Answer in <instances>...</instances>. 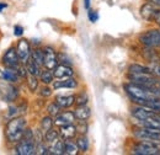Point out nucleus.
<instances>
[{
    "instance_id": "obj_24",
    "label": "nucleus",
    "mask_w": 160,
    "mask_h": 155,
    "mask_svg": "<svg viewBox=\"0 0 160 155\" xmlns=\"http://www.w3.org/2000/svg\"><path fill=\"white\" fill-rule=\"evenodd\" d=\"M40 78L38 77H35V75H31V74H28L27 77H26V85H27V89L30 90V92H32V94H35V92H37V90H38V88H40Z\"/></svg>"
},
{
    "instance_id": "obj_9",
    "label": "nucleus",
    "mask_w": 160,
    "mask_h": 155,
    "mask_svg": "<svg viewBox=\"0 0 160 155\" xmlns=\"http://www.w3.org/2000/svg\"><path fill=\"white\" fill-rule=\"evenodd\" d=\"M14 153L18 155H33L36 154V140L22 138L14 147Z\"/></svg>"
},
{
    "instance_id": "obj_34",
    "label": "nucleus",
    "mask_w": 160,
    "mask_h": 155,
    "mask_svg": "<svg viewBox=\"0 0 160 155\" xmlns=\"http://www.w3.org/2000/svg\"><path fill=\"white\" fill-rule=\"evenodd\" d=\"M36 154L37 155H48L49 153V147L48 144L43 140L40 143H36Z\"/></svg>"
},
{
    "instance_id": "obj_6",
    "label": "nucleus",
    "mask_w": 160,
    "mask_h": 155,
    "mask_svg": "<svg viewBox=\"0 0 160 155\" xmlns=\"http://www.w3.org/2000/svg\"><path fill=\"white\" fill-rule=\"evenodd\" d=\"M127 81L133 82V84H138V85H143L147 88H153L157 86L160 82V79L157 78L152 73H136V74H126Z\"/></svg>"
},
{
    "instance_id": "obj_11",
    "label": "nucleus",
    "mask_w": 160,
    "mask_h": 155,
    "mask_svg": "<svg viewBox=\"0 0 160 155\" xmlns=\"http://www.w3.org/2000/svg\"><path fill=\"white\" fill-rule=\"evenodd\" d=\"M1 64L5 68H11V69H18L20 67L21 62L16 52V47H10L9 49H6V52L1 58Z\"/></svg>"
},
{
    "instance_id": "obj_1",
    "label": "nucleus",
    "mask_w": 160,
    "mask_h": 155,
    "mask_svg": "<svg viewBox=\"0 0 160 155\" xmlns=\"http://www.w3.org/2000/svg\"><path fill=\"white\" fill-rule=\"evenodd\" d=\"M129 116L133 126L154 128L160 131V112L158 111L139 105H132L129 108Z\"/></svg>"
},
{
    "instance_id": "obj_36",
    "label": "nucleus",
    "mask_w": 160,
    "mask_h": 155,
    "mask_svg": "<svg viewBox=\"0 0 160 155\" xmlns=\"http://www.w3.org/2000/svg\"><path fill=\"white\" fill-rule=\"evenodd\" d=\"M58 62H59V64H65V65L73 67V59L65 52H58Z\"/></svg>"
},
{
    "instance_id": "obj_32",
    "label": "nucleus",
    "mask_w": 160,
    "mask_h": 155,
    "mask_svg": "<svg viewBox=\"0 0 160 155\" xmlns=\"http://www.w3.org/2000/svg\"><path fill=\"white\" fill-rule=\"evenodd\" d=\"M53 88L51 86V85H44V84H42L40 88H38V90H37V94H38V96L42 97V98H47V97L52 96V94H53Z\"/></svg>"
},
{
    "instance_id": "obj_10",
    "label": "nucleus",
    "mask_w": 160,
    "mask_h": 155,
    "mask_svg": "<svg viewBox=\"0 0 160 155\" xmlns=\"http://www.w3.org/2000/svg\"><path fill=\"white\" fill-rule=\"evenodd\" d=\"M15 47H16V52H18V56L20 58L21 64L26 65V63L30 60L31 54H32V47H31L30 41L26 38H20Z\"/></svg>"
},
{
    "instance_id": "obj_14",
    "label": "nucleus",
    "mask_w": 160,
    "mask_h": 155,
    "mask_svg": "<svg viewBox=\"0 0 160 155\" xmlns=\"http://www.w3.org/2000/svg\"><path fill=\"white\" fill-rule=\"evenodd\" d=\"M77 118L73 111H68V110H63L58 116L54 117V126L56 127H62L65 124H72L75 123Z\"/></svg>"
},
{
    "instance_id": "obj_13",
    "label": "nucleus",
    "mask_w": 160,
    "mask_h": 155,
    "mask_svg": "<svg viewBox=\"0 0 160 155\" xmlns=\"http://www.w3.org/2000/svg\"><path fill=\"white\" fill-rule=\"evenodd\" d=\"M54 91L62 90V89H69V90H75L79 86L78 80L74 77L67 78V79H54V81L51 85Z\"/></svg>"
},
{
    "instance_id": "obj_39",
    "label": "nucleus",
    "mask_w": 160,
    "mask_h": 155,
    "mask_svg": "<svg viewBox=\"0 0 160 155\" xmlns=\"http://www.w3.org/2000/svg\"><path fill=\"white\" fill-rule=\"evenodd\" d=\"M23 27L21 26V25H15L14 26V35L16 36V37H21L22 35H23Z\"/></svg>"
},
{
    "instance_id": "obj_27",
    "label": "nucleus",
    "mask_w": 160,
    "mask_h": 155,
    "mask_svg": "<svg viewBox=\"0 0 160 155\" xmlns=\"http://www.w3.org/2000/svg\"><path fill=\"white\" fill-rule=\"evenodd\" d=\"M26 68H27L28 74L35 75V77H40L41 72H42V69H43L40 64H37L33 59H31V58H30V60L26 63Z\"/></svg>"
},
{
    "instance_id": "obj_12",
    "label": "nucleus",
    "mask_w": 160,
    "mask_h": 155,
    "mask_svg": "<svg viewBox=\"0 0 160 155\" xmlns=\"http://www.w3.org/2000/svg\"><path fill=\"white\" fill-rule=\"evenodd\" d=\"M159 10L160 8L155 6L154 4H152V2H149L147 0H144V2L140 5L139 8V14L144 21H147L149 23H153L154 20H155L157 14L159 12Z\"/></svg>"
},
{
    "instance_id": "obj_35",
    "label": "nucleus",
    "mask_w": 160,
    "mask_h": 155,
    "mask_svg": "<svg viewBox=\"0 0 160 155\" xmlns=\"http://www.w3.org/2000/svg\"><path fill=\"white\" fill-rule=\"evenodd\" d=\"M75 126H77L78 134H88V131H89V123H88V121H77L75 122Z\"/></svg>"
},
{
    "instance_id": "obj_37",
    "label": "nucleus",
    "mask_w": 160,
    "mask_h": 155,
    "mask_svg": "<svg viewBox=\"0 0 160 155\" xmlns=\"http://www.w3.org/2000/svg\"><path fill=\"white\" fill-rule=\"evenodd\" d=\"M148 65H149V68L152 70V74H154L155 77L160 79V60L159 62H155V63H150Z\"/></svg>"
},
{
    "instance_id": "obj_23",
    "label": "nucleus",
    "mask_w": 160,
    "mask_h": 155,
    "mask_svg": "<svg viewBox=\"0 0 160 155\" xmlns=\"http://www.w3.org/2000/svg\"><path fill=\"white\" fill-rule=\"evenodd\" d=\"M75 143L79 148L80 153H88L90 149V142L88 139L86 134H78V137L75 138Z\"/></svg>"
},
{
    "instance_id": "obj_8",
    "label": "nucleus",
    "mask_w": 160,
    "mask_h": 155,
    "mask_svg": "<svg viewBox=\"0 0 160 155\" xmlns=\"http://www.w3.org/2000/svg\"><path fill=\"white\" fill-rule=\"evenodd\" d=\"M19 89L15 86V84L6 82L0 85V96L8 103H14L19 98Z\"/></svg>"
},
{
    "instance_id": "obj_38",
    "label": "nucleus",
    "mask_w": 160,
    "mask_h": 155,
    "mask_svg": "<svg viewBox=\"0 0 160 155\" xmlns=\"http://www.w3.org/2000/svg\"><path fill=\"white\" fill-rule=\"evenodd\" d=\"M88 19H89L90 22H92V23L98 22V20H99V12H98L96 10L89 9V10H88Z\"/></svg>"
},
{
    "instance_id": "obj_25",
    "label": "nucleus",
    "mask_w": 160,
    "mask_h": 155,
    "mask_svg": "<svg viewBox=\"0 0 160 155\" xmlns=\"http://www.w3.org/2000/svg\"><path fill=\"white\" fill-rule=\"evenodd\" d=\"M79 148L75 143V139H70V140H64V154L65 155H78Z\"/></svg>"
},
{
    "instance_id": "obj_5",
    "label": "nucleus",
    "mask_w": 160,
    "mask_h": 155,
    "mask_svg": "<svg viewBox=\"0 0 160 155\" xmlns=\"http://www.w3.org/2000/svg\"><path fill=\"white\" fill-rule=\"evenodd\" d=\"M131 136L133 139H139V140H147L152 143H158L160 144V131L154 128H147V127H140V126H133L131 131Z\"/></svg>"
},
{
    "instance_id": "obj_31",
    "label": "nucleus",
    "mask_w": 160,
    "mask_h": 155,
    "mask_svg": "<svg viewBox=\"0 0 160 155\" xmlns=\"http://www.w3.org/2000/svg\"><path fill=\"white\" fill-rule=\"evenodd\" d=\"M31 59H33L37 64H40L41 67L43 68V49H42V46H41V47H33V48H32Z\"/></svg>"
},
{
    "instance_id": "obj_28",
    "label": "nucleus",
    "mask_w": 160,
    "mask_h": 155,
    "mask_svg": "<svg viewBox=\"0 0 160 155\" xmlns=\"http://www.w3.org/2000/svg\"><path fill=\"white\" fill-rule=\"evenodd\" d=\"M54 127V118L52 116H49V115H47V116H43L41 118L40 121V128L46 133L48 129H51V128H53Z\"/></svg>"
},
{
    "instance_id": "obj_3",
    "label": "nucleus",
    "mask_w": 160,
    "mask_h": 155,
    "mask_svg": "<svg viewBox=\"0 0 160 155\" xmlns=\"http://www.w3.org/2000/svg\"><path fill=\"white\" fill-rule=\"evenodd\" d=\"M137 42L140 47L154 48L160 51V28L155 25L145 28L138 35Z\"/></svg>"
},
{
    "instance_id": "obj_4",
    "label": "nucleus",
    "mask_w": 160,
    "mask_h": 155,
    "mask_svg": "<svg viewBox=\"0 0 160 155\" xmlns=\"http://www.w3.org/2000/svg\"><path fill=\"white\" fill-rule=\"evenodd\" d=\"M128 150L131 154L134 155H160V144L133 139Z\"/></svg>"
},
{
    "instance_id": "obj_15",
    "label": "nucleus",
    "mask_w": 160,
    "mask_h": 155,
    "mask_svg": "<svg viewBox=\"0 0 160 155\" xmlns=\"http://www.w3.org/2000/svg\"><path fill=\"white\" fill-rule=\"evenodd\" d=\"M59 137L63 140H70V139H75L78 137V131H77V126L75 123L72 124H65L62 127H57Z\"/></svg>"
},
{
    "instance_id": "obj_2",
    "label": "nucleus",
    "mask_w": 160,
    "mask_h": 155,
    "mask_svg": "<svg viewBox=\"0 0 160 155\" xmlns=\"http://www.w3.org/2000/svg\"><path fill=\"white\" fill-rule=\"evenodd\" d=\"M28 127L27 119L23 116L15 117L8 121L5 126V138L10 144H16L23 138L25 131Z\"/></svg>"
},
{
    "instance_id": "obj_33",
    "label": "nucleus",
    "mask_w": 160,
    "mask_h": 155,
    "mask_svg": "<svg viewBox=\"0 0 160 155\" xmlns=\"http://www.w3.org/2000/svg\"><path fill=\"white\" fill-rule=\"evenodd\" d=\"M89 103V95L86 91H79L75 94V106H84Z\"/></svg>"
},
{
    "instance_id": "obj_29",
    "label": "nucleus",
    "mask_w": 160,
    "mask_h": 155,
    "mask_svg": "<svg viewBox=\"0 0 160 155\" xmlns=\"http://www.w3.org/2000/svg\"><path fill=\"white\" fill-rule=\"evenodd\" d=\"M59 138V132H58V128L54 126L53 128H51V129H48L46 133H44V142L47 143V144H51V143H53L54 140H57Z\"/></svg>"
},
{
    "instance_id": "obj_42",
    "label": "nucleus",
    "mask_w": 160,
    "mask_h": 155,
    "mask_svg": "<svg viewBox=\"0 0 160 155\" xmlns=\"http://www.w3.org/2000/svg\"><path fill=\"white\" fill-rule=\"evenodd\" d=\"M8 8V4L6 2H0V12L4 10V9H6Z\"/></svg>"
},
{
    "instance_id": "obj_19",
    "label": "nucleus",
    "mask_w": 160,
    "mask_h": 155,
    "mask_svg": "<svg viewBox=\"0 0 160 155\" xmlns=\"http://www.w3.org/2000/svg\"><path fill=\"white\" fill-rule=\"evenodd\" d=\"M77 121H89L91 117V108L88 105L84 106H75V108L73 110Z\"/></svg>"
},
{
    "instance_id": "obj_7",
    "label": "nucleus",
    "mask_w": 160,
    "mask_h": 155,
    "mask_svg": "<svg viewBox=\"0 0 160 155\" xmlns=\"http://www.w3.org/2000/svg\"><path fill=\"white\" fill-rule=\"evenodd\" d=\"M43 49V68L53 70L58 64V52L53 46H42Z\"/></svg>"
},
{
    "instance_id": "obj_26",
    "label": "nucleus",
    "mask_w": 160,
    "mask_h": 155,
    "mask_svg": "<svg viewBox=\"0 0 160 155\" xmlns=\"http://www.w3.org/2000/svg\"><path fill=\"white\" fill-rule=\"evenodd\" d=\"M38 78H40L41 84H44V85H52V82L56 79L54 74H53V70H49V69H46V68L42 69Z\"/></svg>"
},
{
    "instance_id": "obj_22",
    "label": "nucleus",
    "mask_w": 160,
    "mask_h": 155,
    "mask_svg": "<svg viewBox=\"0 0 160 155\" xmlns=\"http://www.w3.org/2000/svg\"><path fill=\"white\" fill-rule=\"evenodd\" d=\"M49 147V153L52 155H63L64 154V140L62 138H58L53 143L48 144Z\"/></svg>"
},
{
    "instance_id": "obj_16",
    "label": "nucleus",
    "mask_w": 160,
    "mask_h": 155,
    "mask_svg": "<svg viewBox=\"0 0 160 155\" xmlns=\"http://www.w3.org/2000/svg\"><path fill=\"white\" fill-rule=\"evenodd\" d=\"M53 74L56 79H67V78L74 77L75 72L73 69V67L70 65H65V64H58L54 69H53Z\"/></svg>"
},
{
    "instance_id": "obj_17",
    "label": "nucleus",
    "mask_w": 160,
    "mask_h": 155,
    "mask_svg": "<svg viewBox=\"0 0 160 155\" xmlns=\"http://www.w3.org/2000/svg\"><path fill=\"white\" fill-rule=\"evenodd\" d=\"M54 101L59 105L63 110H69L70 107L75 106V94H69V95H56Z\"/></svg>"
},
{
    "instance_id": "obj_40",
    "label": "nucleus",
    "mask_w": 160,
    "mask_h": 155,
    "mask_svg": "<svg viewBox=\"0 0 160 155\" xmlns=\"http://www.w3.org/2000/svg\"><path fill=\"white\" fill-rule=\"evenodd\" d=\"M153 25H155V26H158L160 28V10L159 12L157 14V16H155V20H154V22H153Z\"/></svg>"
},
{
    "instance_id": "obj_21",
    "label": "nucleus",
    "mask_w": 160,
    "mask_h": 155,
    "mask_svg": "<svg viewBox=\"0 0 160 155\" xmlns=\"http://www.w3.org/2000/svg\"><path fill=\"white\" fill-rule=\"evenodd\" d=\"M127 73L136 74V73H152L148 64L144 63H131L127 68Z\"/></svg>"
},
{
    "instance_id": "obj_18",
    "label": "nucleus",
    "mask_w": 160,
    "mask_h": 155,
    "mask_svg": "<svg viewBox=\"0 0 160 155\" xmlns=\"http://www.w3.org/2000/svg\"><path fill=\"white\" fill-rule=\"evenodd\" d=\"M0 77L4 81L6 82H11V84H18L21 80V77L18 74L16 69H11V68H5L0 72Z\"/></svg>"
},
{
    "instance_id": "obj_41",
    "label": "nucleus",
    "mask_w": 160,
    "mask_h": 155,
    "mask_svg": "<svg viewBox=\"0 0 160 155\" xmlns=\"http://www.w3.org/2000/svg\"><path fill=\"white\" fill-rule=\"evenodd\" d=\"M90 5H91V0H84V8H85L86 10L90 9Z\"/></svg>"
},
{
    "instance_id": "obj_30",
    "label": "nucleus",
    "mask_w": 160,
    "mask_h": 155,
    "mask_svg": "<svg viewBox=\"0 0 160 155\" xmlns=\"http://www.w3.org/2000/svg\"><path fill=\"white\" fill-rule=\"evenodd\" d=\"M46 111H47V115H49V116H52L53 118H54V117L58 116L60 112L63 111V108L60 107L56 101H52V102H49V103L47 105Z\"/></svg>"
},
{
    "instance_id": "obj_20",
    "label": "nucleus",
    "mask_w": 160,
    "mask_h": 155,
    "mask_svg": "<svg viewBox=\"0 0 160 155\" xmlns=\"http://www.w3.org/2000/svg\"><path fill=\"white\" fill-rule=\"evenodd\" d=\"M26 108L27 106H23V105H15V103H10V106L8 107V112H6V117L8 119H11V118H15V117L23 116V113L26 112Z\"/></svg>"
}]
</instances>
